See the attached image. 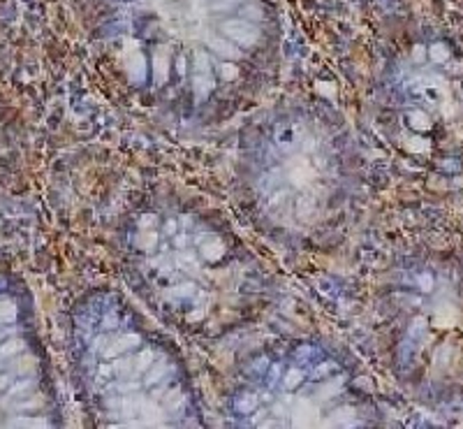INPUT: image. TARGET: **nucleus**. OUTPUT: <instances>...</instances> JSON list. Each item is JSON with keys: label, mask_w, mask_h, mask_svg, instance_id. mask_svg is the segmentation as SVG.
I'll use <instances>...</instances> for the list:
<instances>
[{"label": "nucleus", "mask_w": 463, "mask_h": 429, "mask_svg": "<svg viewBox=\"0 0 463 429\" xmlns=\"http://www.w3.org/2000/svg\"><path fill=\"white\" fill-rule=\"evenodd\" d=\"M225 33L232 37V40H237V43H243V44L255 43V37H258V33H255V28L250 26V24H243V22L227 24Z\"/></svg>", "instance_id": "f257e3e1"}]
</instances>
